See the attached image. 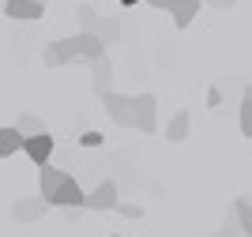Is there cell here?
Wrapping results in <instances>:
<instances>
[{
    "instance_id": "obj_10",
    "label": "cell",
    "mask_w": 252,
    "mask_h": 237,
    "mask_svg": "<svg viewBox=\"0 0 252 237\" xmlns=\"http://www.w3.org/2000/svg\"><path fill=\"white\" fill-rule=\"evenodd\" d=\"M169 15H173V27L185 31V27H192V19L200 15V0H173Z\"/></svg>"
},
{
    "instance_id": "obj_21",
    "label": "cell",
    "mask_w": 252,
    "mask_h": 237,
    "mask_svg": "<svg viewBox=\"0 0 252 237\" xmlns=\"http://www.w3.org/2000/svg\"><path fill=\"white\" fill-rule=\"evenodd\" d=\"M233 0H215V8H230Z\"/></svg>"
},
{
    "instance_id": "obj_3",
    "label": "cell",
    "mask_w": 252,
    "mask_h": 237,
    "mask_svg": "<svg viewBox=\"0 0 252 237\" xmlns=\"http://www.w3.org/2000/svg\"><path fill=\"white\" fill-rule=\"evenodd\" d=\"M117 203H121V196H117V181H102V185H94L91 192H87V203L91 211H117Z\"/></svg>"
},
{
    "instance_id": "obj_7",
    "label": "cell",
    "mask_w": 252,
    "mask_h": 237,
    "mask_svg": "<svg viewBox=\"0 0 252 237\" xmlns=\"http://www.w3.org/2000/svg\"><path fill=\"white\" fill-rule=\"evenodd\" d=\"M79 15H83V31H94L102 41H117V38H121V23H113V19H105V23H102L91 8H83Z\"/></svg>"
},
{
    "instance_id": "obj_9",
    "label": "cell",
    "mask_w": 252,
    "mask_h": 237,
    "mask_svg": "<svg viewBox=\"0 0 252 237\" xmlns=\"http://www.w3.org/2000/svg\"><path fill=\"white\" fill-rule=\"evenodd\" d=\"M4 15L8 19H42L45 4H38V0H4Z\"/></svg>"
},
{
    "instance_id": "obj_17",
    "label": "cell",
    "mask_w": 252,
    "mask_h": 237,
    "mask_svg": "<svg viewBox=\"0 0 252 237\" xmlns=\"http://www.w3.org/2000/svg\"><path fill=\"white\" fill-rule=\"evenodd\" d=\"M117 211L125 218H143V207H136V203H117Z\"/></svg>"
},
{
    "instance_id": "obj_1",
    "label": "cell",
    "mask_w": 252,
    "mask_h": 237,
    "mask_svg": "<svg viewBox=\"0 0 252 237\" xmlns=\"http://www.w3.org/2000/svg\"><path fill=\"white\" fill-rule=\"evenodd\" d=\"M105 113L113 117L121 128H139V132H158V105L155 94H139V98H128V94L105 91L102 94Z\"/></svg>"
},
{
    "instance_id": "obj_12",
    "label": "cell",
    "mask_w": 252,
    "mask_h": 237,
    "mask_svg": "<svg viewBox=\"0 0 252 237\" xmlns=\"http://www.w3.org/2000/svg\"><path fill=\"white\" fill-rule=\"evenodd\" d=\"M91 68H94V94L102 98L109 91V79H113V64H109V57H98V61H91Z\"/></svg>"
},
{
    "instance_id": "obj_18",
    "label": "cell",
    "mask_w": 252,
    "mask_h": 237,
    "mask_svg": "<svg viewBox=\"0 0 252 237\" xmlns=\"http://www.w3.org/2000/svg\"><path fill=\"white\" fill-rule=\"evenodd\" d=\"M79 143H83V147H102V132H83V135H79Z\"/></svg>"
},
{
    "instance_id": "obj_8",
    "label": "cell",
    "mask_w": 252,
    "mask_h": 237,
    "mask_svg": "<svg viewBox=\"0 0 252 237\" xmlns=\"http://www.w3.org/2000/svg\"><path fill=\"white\" fill-rule=\"evenodd\" d=\"M75 49H79V61H98V57H105V41L98 38L94 31H83V34H75Z\"/></svg>"
},
{
    "instance_id": "obj_4",
    "label": "cell",
    "mask_w": 252,
    "mask_h": 237,
    "mask_svg": "<svg viewBox=\"0 0 252 237\" xmlns=\"http://www.w3.org/2000/svg\"><path fill=\"white\" fill-rule=\"evenodd\" d=\"M42 57H45V64L49 68H61V64H68V61H79V49H75V38H61V41H49L42 49Z\"/></svg>"
},
{
    "instance_id": "obj_14",
    "label": "cell",
    "mask_w": 252,
    "mask_h": 237,
    "mask_svg": "<svg viewBox=\"0 0 252 237\" xmlns=\"http://www.w3.org/2000/svg\"><path fill=\"white\" fill-rule=\"evenodd\" d=\"M15 128H19L23 135H38V132H45V124L38 121V117H34V113H23L19 121H15Z\"/></svg>"
},
{
    "instance_id": "obj_6",
    "label": "cell",
    "mask_w": 252,
    "mask_h": 237,
    "mask_svg": "<svg viewBox=\"0 0 252 237\" xmlns=\"http://www.w3.org/2000/svg\"><path fill=\"white\" fill-rule=\"evenodd\" d=\"M45 211H49V200L45 196H31V200H15L11 203V215L19 218V222H38Z\"/></svg>"
},
{
    "instance_id": "obj_20",
    "label": "cell",
    "mask_w": 252,
    "mask_h": 237,
    "mask_svg": "<svg viewBox=\"0 0 252 237\" xmlns=\"http://www.w3.org/2000/svg\"><path fill=\"white\" fill-rule=\"evenodd\" d=\"M147 4H155V8H166V11L173 8V0H147Z\"/></svg>"
},
{
    "instance_id": "obj_19",
    "label": "cell",
    "mask_w": 252,
    "mask_h": 237,
    "mask_svg": "<svg viewBox=\"0 0 252 237\" xmlns=\"http://www.w3.org/2000/svg\"><path fill=\"white\" fill-rule=\"evenodd\" d=\"M207 105H211V109H219V105H222V91H219V87H211V91H207Z\"/></svg>"
},
{
    "instance_id": "obj_24",
    "label": "cell",
    "mask_w": 252,
    "mask_h": 237,
    "mask_svg": "<svg viewBox=\"0 0 252 237\" xmlns=\"http://www.w3.org/2000/svg\"><path fill=\"white\" fill-rule=\"evenodd\" d=\"M38 4H45V0H38Z\"/></svg>"
},
{
    "instance_id": "obj_11",
    "label": "cell",
    "mask_w": 252,
    "mask_h": 237,
    "mask_svg": "<svg viewBox=\"0 0 252 237\" xmlns=\"http://www.w3.org/2000/svg\"><path fill=\"white\" fill-rule=\"evenodd\" d=\"M23 139H27V135H23L15 124H11V128H0V158L19 155V151H23Z\"/></svg>"
},
{
    "instance_id": "obj_13",
    "label": "cell",
    "mask_w": 252,
    "mask_h": 237,
    "mask_svg": "<svg viewBox=\"0 0 252 237\" xmlns=\"http://www.w3.org/2000/svg\"><path fill=\"white\" fill-rule=\"evenodd\" d=\"M166 139H169V143L189 139V113H185V109H181V113H173V121L166 124Z\"/></svg>"
},
{
    "instance_id": "obj_16",
    "label": "cell",
    "mask_w": 252,
    "mask_h": 237,
    "mask_svg": "<svg viewBox=\"0 0 252 237\" xmlns=\"http://www.w3.org/2000/svg\"><path fill=\"white\" fill-rule=\"evenodd\" d=\"M241 135L252 139V98H249V94L241 98Z\"/></svg>"
},
{
    "instance_id": "obj_2",
    "label": "cell",
    "mask_w": 252,
    "mask_h": 237,
    "mask_svg": "<svg viewBox=\"0 0 252 237\" xmlns=\"http://www.w3.org/2000/svg\"><path fill=\"white\" fill-rule=\"evenodd\" d=\"M38 185H42V196L49 200V207H83L87 203L83 185L72 173H64V169H57L49 162L38 166Z\"/></svg>"
},
{
    "instance_id": "obj_15",
    "label": "cell",
    "mask_w": 252,
    "mask_h": 237,
    "mask_svg": "<svg viewBox=\"0 0 252 237\" xmlns=\"http://www.w3.org/2000/svg\"><path fill=\"white\" fill-rule=\"evenodd\" d=\"M233 211H237V218H241V230L252 237V200H237Z\"/></svg>"
},
{
    "instance_id": "obj_23",
    "label": "cell",
    "mask_w": 252,
    "mask_h": 237,
    "mask_svg": "<svg viewBox=\"0 0 252 237\" xmlns=\"http://www.w3.org/2000/svg\"><path fill=\"white\" fill-rule=\"evenodd\" d=\"M245 94H249V98H252V87H245Z\"/></svg>"
},
{
    "instance_id": "obj_22",
    "label": "cell",
    "mask_w": 252,
    "mask_h": 237,
    "mask_svg": "<svg viewBox=\"0 0 252 237\" xmlns=\"http://www.w3.org/2000/svg\"><path fill=\"white\" fill-rule=\"evenodd\" d=\"M121 4H125V8H136V4H143V0H121Z\"/></svg>"
},
{
    "instance_id": "obj_5",
    "label": "cell",
    "mask_w": 252,
    "mask_h": 237,
    "mask_svg": "<svg viewBox=\"0 0 252 237\" xmlns=\"http://www.w3.org/2000/svg\"><path fill=\"white\" fill-rule=\"evenodd\" d=\"M23 155L31 158L34 166H42V162H49V155H53V135H49V132L27 135V139H23Z\"/></svg>"
}]
</instances>
